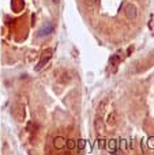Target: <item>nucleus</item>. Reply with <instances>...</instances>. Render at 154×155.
Returning a JSON list of instances; mask_svg holds the SVG:
<instances>
[{
    "instance_id": "7ed1b4c3",
    "label": "nucleus",
    "mask_w": 154,
    "mask_h": 155,
    "mask_svg": "<svg viewBox=\"0 0 154 155\" xmlns=\"http://www.w3.org/2000/svg\"><path fill=\"white\" fill-rule=\"evenodd\" d=\"M124 14H126V16L128 19H135L138 16V10H136V7L134 4H128L126 7V10H124Z\"/></svg>"
},
{
    "instance_id": "423d86ee",
    "label": "nucleus",
    "mask_w": 154,
    "mask_h": 155,
    "mask_svg": "<svg viewBox=\"0 0 154 155\" xmlns=\"http://www.w3.org/2000/svg\"><path fill=\"white\" fill-rule=\"evenodd\" d=\"M66 146H67L68 150H74V148H75V142H74L72 139H70V140L66 142Z\"/></svg>"
},
{
    "instance_id": "39448f33",
    "label": "nucleus",
    "mask_w": 154,
    "mask_h": 155,
    "mask_svg": "<svg viewBox=\"0 0 154 155\" xmlns=\"http://www.w3.org/2000/svg\"><path fill=\"white\" fill-rule=\"evenodd\" d=\"M116 123V119H115V114L113 113H111V114L108 116V120H107V124L108 125H115Z\"/></svg>"
},
{
    "instance_id": "f03ea898",
    "label": "nucleus",
    "mask_w": 154,
    "mask_h": 155,
    "mask_svg": "<svg viewBox=\"0 0 154 155\" xmlns=\"http://www.w3.org/2000/svg\"><path fill=\"white\" fill-rule=\"evenodd\" d=\"M53 30H55L53 25H52V23H47V25H44L40 29V32L37 33V36L41 37V38H42V37H48V36H51Z\"/></svg>"
},
{
    "instance_id": "f257e3e1",
    "label": "nucleus",
    "mask_w": 154,
    "mask_h": 155,
    "mask_svg": "<svg viewBox=\"0 0 154 155\" xmlns=\"http://www.w3.org/2000/svg\"><path fill=\"white\" fill-rule=\"evenodd\" d=\"M52 55H53V50H52V49H47V50L42 52V55H41V57H40V61H38V64H37V67H36L37 71H40L42 67L47 65L48 61L52 59Z\"/></svg>"
},
{
    "instance_id": "6e6552de",
    "label": "nucleus",
    "mask_w": 154,
    "mask_h": 155,
    "mask_svg": "<svg viewBox=\"0 0 154 155\" xmlns=\"http://www.w3.org/2000/svg\"><path fill=\"white\" fill-rule=\"evenodd\" d=\"M97 3H98V0H86V4L89 7H94L97 6Z\"/></svg>"
},
{
    "instance_id": "1a4fd4ad",
    "label": "nucleus",
    "mask_w": 154,
    "mask_h": 155,
    "mask_svg": "<svg viewBox=\"0 0 154 155\" xmlns=\"http://www.w3.org/2000/svg\"><path fill=\"white\" fill-rule=\"evenodd\" d=\"M147 144H149V148H154V136L149 137V142H147Z\"/></svg>"
},
{
    "instance_id": "f8f14e48",
    "label": "nucleus",
    "mask_w": 154,
    "mask_h": 155,
    "mask_svg": "<svg viewBox=\"0 0 154 155\" xmlns=\"http://www.w3.org/2000/svg\"><path fill=\"white\" fill-rule=\"evenodd\" d=\"M52 1H53L55 4H59L60 3V0H52Z\"/></svg>"
},
{
    "instance_id": "9d476101",
    "label": "nucleus",
    "mask_w": 154,
    "mask_h": 155,
    "mask_svg": "<svg viewBox=\"0 0 154 155\" xmlns=\"http://www.w3.org/2000/svg\"><path fill=\"white\" fill-rule=\"evenodd\" d=\"M85 146H86V142H85V140H79V144H78L79 150H83V148H85Z\"/></svg>"
},
{
    "instance_id": "0eeeda50",
    "label": "nucleus",
    "mask_w": 154,
    "mask_h": 155,
    "mask_svg": "<svg viewBox=\"0 0 154 155\" xmlns=\"http://www.w3.org/2000/svg\"><path fill=\"white\" fill-rule=\"evenodd\" d=\"M108 148L115 150L116 148V140H109V142H108Z\"/></svg>"
},
{
    "instance_id": "9b49d317",
    "label": "nucleus",
    "mask_w": 154,
    "mask_h": 155,
    "mask_svg": "<svg viewBox=\"0 0 154 155\" xmlns=\"http://www.w3.org/2000/svg\"><path fill=\"white\" fill-rule=\"evenodd\" d=\"M97 144H98V147H101V148H102V147H104V140H101V139H100V142H97Z\"/></svg>"
},
{
    "instance_id": "20e7f679",
    "label": "nucleus",
    "mask_w": 154,
    "mask_h": 155,
    "mask_svg": "<svg viewBox=\"0 0 154 155\" xmlns=\"http://www.w3.org/2000/svg\"><path fill=\"white\" fill-rule=\"evenodd\" d=\"M66 142H67V140L59 136V137H56V139L53 140V146H55L56 150H63V148L66 147Z\"/></svg>"
}]
</instances>
